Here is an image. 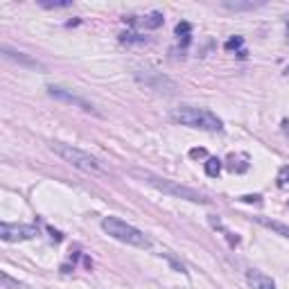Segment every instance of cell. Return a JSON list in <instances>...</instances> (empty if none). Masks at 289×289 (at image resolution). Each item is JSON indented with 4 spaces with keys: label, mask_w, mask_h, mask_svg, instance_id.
I'll list each match as a JSON object with an SVG mask.
<instances>
[{
    "label": "cell",
    "mask_w": 289,
    "mask_h": 289,
    "mask_svg": "<svg viewBox=\"0 0 289 289\" xmlns=\"http://www.w3.org/2000/svg\"><path fill=\"white\" fill-rule=\"evenodd\" d=\"M52 152L59 158H64L68 165L77 167V170L86 172V174H93V177H106L108 170L104 167V163L99 158H95L93 154L84 152L79 147H73V145H64V142H54Z\"/></svg>",
    "instance_id": "obj_1"
},
{
    "label": "cell",
    "mask_w": 289,
    "mask_h": 289,
    "mask_svg": "<svg viewBox=\"0 0 289 289\" xmlns=\"http://www.w3.org/2000/svg\"><path fill=\"white\" fill-rule=\"evenodd\" d=\"M102 230L108 237L122 242V244L136 246V249H152V240H149L142 230H138L136 226L127 224V221L118 219V217H104L102 219Z\"/></svg>",
    "instance_id": "obj_4"
},
{
    "label": "cell",
    "mask_w": 289,
    "mask_h": 289,
    "mask_svg": "<svg viewBox=\"0 0 289 289\" xmlns=\"http://www.w3.org/2000/svg\"><path fill=\"white\" fill-rule=\"evenodd\" d=\"M242 201H246V203H251V201H255V203H260V196H242Z\"/></svg>",
    "instance_id": "obj_20"
},
{
    "label": "cell",
    "mask_w": 289,
    "mask_h": 289,
    "mask_svg": "<svg viewBox=\"0 0 289 289\" xmlns=\"http://www.w3.org/2000/svg\"><path fill=\"white\" fill-rule=\"evenodd\" d=\"M246 280H249L251 289H276L274 280H271L269 276L260 274V271H255V269H249V271H246Z\"/></svg>",
    "instance_id": "obj_9"
},
{
    "label": "cell",
    "mask_w": 289,
    "mask_h": 289,
    "mask_svg": "<svg viewBox=\"0 0 289 289\" xmlns=\"http://www.w3.org/2000/svg\"><path fill=\"white\" fill-rule=\"evenodd\" d=\"M172 120L183 127L201 129V131H224V122L208 108L196 106H179L172 111Z\"/></svg>",
    "instance_id": "obj_3"
},
{
    "label": "cell",
    "mask_w": 289,
    "mask_h": 289,
    "mask_svg": "<svg viewBox=\"0 0 289 289\" xmlns=\"http://www.w3.org/2000/svg\"><path fill=\"white\" fill-rule=\"evenodd\" d=\"M278 183H280V186H287V183H289V165L283 167V170L278 172Z\"/></svg>",
    "instance_id": "obj_18"
},
{
    "label": "cell",
    "mask_w": 289,
    "mask_h": 289,
    "mask_svg": "<svg viewBox=\"0 0 289 289\" xmlns=\"http://www.w3.org/2000/svg\"><path fill=\"white\" fill-rule=\"evenodd\" d=\"M120 41L122 43H145V36L136 34V32H124V34H120Z\"/></svg>",
    "instance_id": "obj_14"
},
{
    "label": "cell",
    "mask_w": 289,
    "mask_h": 289,
    "mask_svg": "<svg viewBox=\"0 0 289 289\" xmlns=\"http://www.w3.org/2000/svg\"><path fill=\"white\" fill-rule=\"evenodd\" d=\"M221 172V161L219 158H208L206 161V174L208 177H219Z\"/></svg>",
    "instance_id": "obj_13"
},
{
    "label": "cell",
    "mask_w": 289,
    "mask_h": 289,
    "mask_svg": "<svg viewBox=\"0 0 289 289\" xmlns=\"http://www.w3.org/2000/svg\"><path fill=\"white\" fill-rule=\"evenodd\" d=\"M124 23L129 25H140V27H145V30H156V27H161L163 25V14H158V11H152L149 16H145V18H124Z\"/></svg>",
    "instance_id": "obj_10"
},
{
    "label": "cell",
    "mask_w": 289,
    "mask_h": 289,
    "mask_svg": "<svg viewBox=\"0 0 289 289\" xmlns=\"http://www.w3.org/2000/svg\"><path fill=\"white\" fill-rule=\"evenodd\" d=\"M2 57L9 61H14V64L23 66V68H32V70H45V66L41 64V61L32 59L30 54H25V52H18V50L9 48V45H2Z\"/></svg>",
    "instance_id": "obj_8"
},
{
    "label": "cell",
    "mask_w": 289,
    "mask_h": 289,
    "mask_svg": "<svg viewBox=\"0 0 289 289\" xmlns=\"http://www.w3.org/2000/svg\"><path fill=\"white\" fill-rule=\"evenodd\" d=\"M262 5H265L262 0H258V2H253V0H224L221 2V7H226L230 11H253Z\"/></svg>",
    "instance_id": "obj_11"
},
{
    "label": "cell",
    "mask_w": 289,
    "mask_h": 289,
    "mask_svg": "<svg viewBox=\"0 0 289 289\" xmlns=\"http://www.w3.org/2000/svg\"><path fill=\"white\" fill-rule=\"evenodd\" d=\"M73 2L70 0H64V2H48V0H41V7H45V9H66V7H70Z\"/></svg>",
    "instance_id": "obj_15"
},
{
    "label": "cell",
    "mask_w": 289,
    "mask_h": 289,
    "mask_svg": "<svg viewBox=\"0 0 289 289\" xmlns=\"http://www.w3.org/2000/svg\"><path fill=\"white\" fill-rule=\"evenodd\" d=\"M242 45H244V39H242V36H233V39H228L224 43V48L226 50H240Z\"/></svg>",
    "instance_id": "obj_16"
},
{
    "label": "cell",
    "mask_w": 289,
    "mask_h": 289,
    "mask_svg": "<svg viewBox=\"0 0 289 289\" xmlns=\"http://www.w3.org/2000/svg\"><path fill=\"white\" fill-rule=\"evenodd\" d=\"M190 30H192L190 23H179V25H177V30H174V32H177V36H186V39H188Z\"/></svg>",
    "instance_id": "obj_17"
},
{
    "label": "cell",
    "mask_w": 289,
    "mask_h": 289,
    "mask_svg": "<svg viewBox=\"0 0 289 289\" xmlns=\"http://www.w3.org/2000/svg\"><path fill=\"white\" fill-rule=\"evenodd\" d=\"M136 79L140 84H145L147 89H152V91H158V93H172V91L177 89V84L172 82V79H167V77H163V75H158V73H138L136 75Z\"/></svg>",
    "instance_id": "obj_7"
},
{
    "label": "cell",
    "mask_w": 289,
    "mask_h": 289,
    "mask_svg": "<svg viewBox=\"0 0 289 289\" xmlns=\"http://www.w3.org/2000/svg\"><path fill=\"white\" fill-rule=\"evenodd\" d=\"M32 237H36L34 226L9 224V221L0 224V240L2 242H25V240H32Z\"/></svg>",
    "instance_id": "obj_5"
},
{
    "label": "cell",
    "mask_w": 289,
    "mask_h": 289,
    "mask_svg": "<svg viewBox=\"0 0 289 289\" xmlns=\"http://www.w3.org/2000/svg\"><path fill=\"white\" fill-rule=\"evenodd\" d=\"M255 221L262 226H267V228H271L274 233H278V235L287 237L289 240V226L287 224H280V221H274V219H267V217H255Z\"/></svg>",
    "instance_id": "obj_12"
},
{
    "label": "cell",
    "mask_w": 289,
    "mask_h": 289,
    "mask_svg": "<svg viewBox=\"0 0 289 289\" xmlns=\"http://www.w3.org/2000/svg\"><path fill=\"white\" fill-rule=\"evenodd\" d=\"M131 177L140 179L142 183H147V186L156 188V190L165 192V194H172L177 196V199H183V201H192V203H208V199L201 192L192 190L188 186H181L177 181H170V179H163V177H156L152 172H142V170H131Z\"/></svg>",
    "instance_id": "obj_2"
},
{
    "label": "cell",
    "mask_w": 289,
    "mask_h": 289,
    "mask_svg": "<svg viewBox=\"0 0 289 289\" xmlns=\"http://www.w3.org/2000/svg\"><path fill=\"white\" fill-rule=\"evenodd\" d=\"M48 95H50V97H54V99H59V102L73 104V106L82 108V111H86V113H93V115H99V113H97V108H95L93 104L89 102V99L79 97V95H75V93H70V91L61 89V86H48Z\"/></svg>",
    "instance_id": "obj_6"
},
{
    "label": "cell",
    "mask_w": 289,
    "mask_h": 289,
    "mask_svg": "<svg viewBox=\"0 0 289 289\" xmlns=\"http://www.w3.org/2000/svg\"><path fill=\"white\" fill-rule=\"evenodd\" d=\"M285 133L289 136V122H285Z\"/></svg>",
    "instance_id": "obj_21"
},
{
    "label": "cell",
    "mask_w": 289,
    "mask_h": 289,
    "mask_svg": "<svg viewBox=\"0 0 289 289\" xmlns=\"http://www.w3.org/2000/svg\"><path fill=\"white\" fill-rule=\"evenodd\" d=\"M190 156H192V158H196V156H206V152H203V149H192Z\"/></svg>",
    "instance_id": "obj_19"
}]
</instances>
